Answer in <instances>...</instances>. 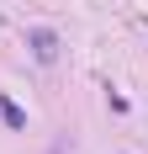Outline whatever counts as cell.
<instances>
[{"label":"cell","instance_id":"6da1fadb","mask_svg":"<svg viewBox=\"0 0 148 154\" xmlns=\"http://www.w3.org/2000/svg\"><path fill=\"white\" fill-rule=\"evenodd\" d=\"M27 43H32V53H37L43 64H53V59H58V37H53L48 27H32V32H27Z\"/></svg>","mask_w":148,"mask_h":154}]
</instances>
